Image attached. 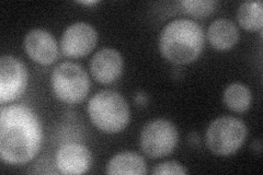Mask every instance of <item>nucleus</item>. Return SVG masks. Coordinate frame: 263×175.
<instances>
[{
	"instance_id": "11",
	"label": "nucleus",
	"mask_w": 263,
	"mask_h": 175,
	"mask_svg": "<svg viewBox=\"0 0 263 175\" xmlns=\"http://www.w3.org/2000/svg\"><path fill=\"white\" fill-rule=\"evenodd\" d=\"M92 77L102 85L117 81L123 71V58L114 48H102L90 62Z\"/></svg>"
},
{
	"instance_id": "13",
	"label": "nucleus",
	"mask_w": 263,
	"mask_h": 175,
	"mask_svg": "<svg viewBox=\"0 0 263 175\" xmlns=\"http://www.w3.org/2000/svg\"><path fill=\"white\" fill-rule=\"evenodd\" d=\"M108 174L144 175L147 173V165L142 155L136 152L124 151L114 155L106 165Z\"/></svg>"
},
{
	"instance_id": "17",
	"label": "nucleus",
	"mask_w": 263,
	"mask_h": 175,
	"mask_svg": "<svg viewBox=\"0 0 263 175\" xmlns=\"http://www.w3.org/2000/svg\"><path fill=\"white\" fill-rule=\"evenodd\" d=\"M152 173L154 175H183L187 174L189 172L185 169V166L177 161H166L156 165Z\"/></svg>"
},
{
	"instance_id": "6",
	"label": "nucleus",
	"mask_w": 263,
	"mask_h": 175,
	"mask_svg": "<svg viewBox=\"0 0 263 175\" xmlns=\"http://www.w3.org/2000/svg\"><path fill=\"white\" fill-rule=\"evenodd\" d=\"M178 140L179 132L175 125L168 120L159 119L147 123L143 127L139 146L147 157L159 159L174 151Z\"/></svg>"
},
{
	"instance_id": "16",
	"label": "nucleus",
	"mask_w": 263,
	"mask_h": 175,
	"mask_svg": "<svg viewBox=\"0 0 263 175\" xmlns=\"http://www.w3.org/2000/svg\"><path fill=\"white\" fill-rule=\"evenodd\" d=\"M181 6L189 14L197 18H204L215 10L216 3L213 0H182Z\"/></svg>"
},
{
	"instance_id": "14",
	"label": "nucleus",
	"mask_w": 263,
	"mask_h": 175,
	"mask_svg": "<svg viewBox=\"0 0 263 175\" xmlns=\"http://www.w3.org/2000/svg\"><path fill=\"white\" fill-rule=\"evenodd\" d=\"M223 101L227 108L236 113H243L249 110L252 96L249 88L242 83L236 82L228 86L223 94Z\"/></svg>"
},
{
	"instance_id": "18",
	"label": "nucleus",
	"mask_w": 263,
	"mask_h": 175,
	"mask_svg": "<svg viewBox=\"0 0 263 175\" xmlns=\"http://www.w3.org/2000/svg\"><path fill=\"white\" fill-rule=\"evenodd\" d=\"M135 103L138 106H144L147 103V95L144 92H137L135 95Z\"/></svg>"
},
{
	"instance_id": "5",
	"label": "nucleus",
	"mask_w": 263,
	"mask_h": 175,
	"mask_svg": "<svg viewBox=\"0 0 263 175\" xmlns=\"http://www.w3.org/2000/svg\"><path fill=\"white\" fill-rule=\"evenodd\" d=\"M248 129L246 124L234 116H221L213 121L206 130V145L213 153L230 155L245 144Z\"/></svg>"
},
{
	"instance_id": "9",
	"label": "nucleus",
	"mask_w": 263,
	"mask_h": 175,
	"mask_svg": "<svg viewBox=\"0 0 263 175\" xmlns=\"http://www.w3.org/2000/svg\"><path fill=\"white\" fill-rule=\"evenodd\" d=\"M24 49L33 62L52 65L59 57V46L51 33L43 29L31 30L24 37Z\"/></svg>"
},
{
	"instance_id": "12",
	"label": "nucleus",
	"mask_w": 263,
	"mask_h": 175,
	"mask_svg": "<svg viewBox=\"0 0 263 175\" xmlns=\"http://www.w3.org/2000/svg\"><path fill=\"white\" fill-rule=\"evenodd\" d=\"M211 45L218 51H227L234 47L239 40V30L228 19H218L211 23L208 30Z\"/></svg>"
},
{
	"instance_id": "8",
	"label": "nucleus",
	"mask_w": 263,
	"mask_h": 175,
	"mask_svg": "<svg viewBox=\"0 0 263 175\" xmlns=\"http://www.w3.org/2000/svg\"><path fill=\"white\" fill-rule=\"evenodd\" d=\"M98 43V33L86 22L71 24L65 30L61 40V48L65 56L79 58L91 53Z\"/></svg>"
},
{
	"instance_id": "1",
	"label": "nucleus",
	"mask_w": 263,
	"mask_h": 175,
	"mask_svg": "<svg viewBox=\"0 0 263 175\" xmlns=\"http://www.w3.org/2000/svg\"><path fill=\"white\" fill-rule=\"evenodd\" d=\"M42 126L36 114L23 104L2 106L0 158L8 164H24L37 155L42 146Z\"/></svg>"
},
{
	"instance_id": "15",
	"label": "nucleus",
	"mask_w": 263,
	"mask_h": 175,
	"mask_svg": "<svg viewBox=\"0 0 263 175\" xmlns=\"http://www.w3.org/2000/svg\"><path fill=\"white\" fill-rule=\"evenodd\" d=\"M237 19L240 27L248 31L262 30V2H246L238 9Z\"/></svg>"
},
{
	"instance_id": "4",
	"label": "nucleus",
	"mask_w": 263,
	"mask_h": 175,
	"mask_svg": "<svg viewBox=\"0 0 263 175\" xmlns=\"http://www.w3.org/2000/svg\"><path fill=\"white\" fill-rule=\"evenodd\" d=\"M51 87L55 96L67 104L81 103L90 91L86 70L75 63H62L51 74Z\"/></svg>"
},
{
	"instance_id": "7",
	"label": "nucleus",
	"mask_w": 263,
	"mask_h": 175,
	"mask_svg": "<svg viewBox=\"0 0 263 175\" xmlns=\"http://www.w3.org/2000/svg\"><path fill=\"white\" fill-rule=\"evenodd\" d=\"M28 69L12 55L0 58V103H9L19 99L28 86Z\"/></svg>"
},
{
	"instance_id": "19",
	"label": "nucleus",
	"mask_w": 263,
	"mask_h": 175,
	"mask_svg": "<svg viewBox=\"0 0 263 175\" xmlns=\"http://www.w3.org/2000/svg\"><path fill=\"white\" fill-rule=\"evenodd\" d=\"M78 4L85 5V6H95V5H98L99 2H97V0H93V2H78Z\"/></svg>"
},
{
	"instance_id": "3",
	"label": "nucleus",
	"mask_w": 263,
	"mask_h": 175,
	"mask_svg": "<svg viewBox=\"0 0 263 175\" xmlns=\"http://www.w3.org/2000/svg\"><path fill=\"white\" fill-rule=\"evenodd\" d=\"M88 114L95 126L105 134H118L129 122V106L117 91L103 90L90 99Z\"/></svg>"
},
{
	"instance_id": "10",
	"label": "nucleus",
	"mask_w": 263,
	"mask_h": 175,
	"mask_svg": "<svg viewBox=\"0 0 263 175\" xmlns=\"http://www.w3.org/2000/svg\"><path fill=\"white\" fill-rule=\"evenodd\" d=\"M92 164V154L81 144L63 145L56 153V166L62 174H85Z\"/></svg>"
},
{
	"instance_id": "2",
	"label": "nucleus",
	"mask_w": 263,
	"mask_h": 175,
	"mask_svg": "<svg viewBox=\"0 0 263 175\" xmlns=\"http://www.w3.org/2000/svg\"><path fill=\"white\" fill-rule=\"evenodd\" d=\"M204 47V32L196 22L189 19L171 21L161 31L159 49L167 61L186 65L196 61Z\"/></svg>"
}]
</instances>
